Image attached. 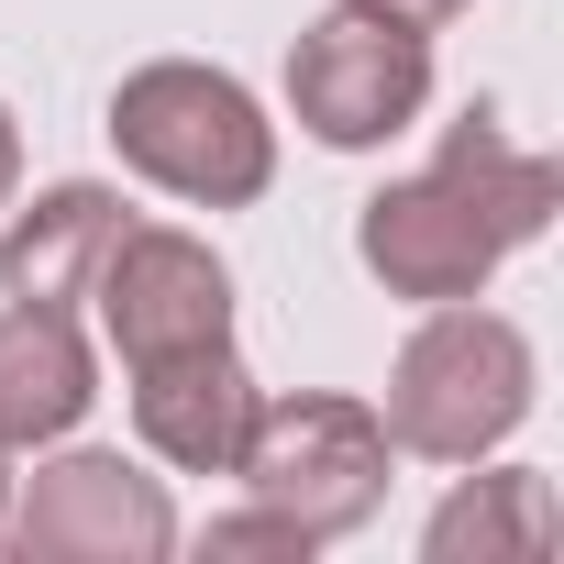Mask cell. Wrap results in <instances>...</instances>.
I'll list each match as a JSON object with an SVG mask.
<instances>
[{
  "mask_svg": "<svg viewBox=\"0 0 564 564\" xmlns=\"http://www.w3.org/2000/svg\"><path fill=\"white\" fill-rule=\"evenodd\" d=\"M542 399V355L509 311H476V300H443L410 322V344L388 355V443L421 454V465H487Z\"/></svg>",
  "mask_w": 564,
  "mask_h": 564,
  "instance_id": "obj_1",
  "label": "cell"
},
{
  "mask_svg": "<svg viewBox=\"0 0 564 564\" xmlns=\"http://www.w3.org/2000/svg\"><path fill=\"white\" fill-rule=\"evenodd\" d=\"M100 133H111V155L144 188H166L188 210H254L276 188V122H265V100L232 67H199V56L133 67L111 89V122Z\"/></svg>",
  "mask_w": 564,
  "mask_h": 564,
  "instance_id": "obj_2",
  "label": "cell"
},
{
  "mask_svg": "<svg viewBox=\"0 0 564 564\" xmlns=\"http://www.w3.org/2000/svg\"><path fill=\"white\" fill-rule=\"evenodd\" d=\"M388 465H399V443H388L377 399H344V388L254 399V421H243V454H232L243 498L289 509L311 542H344V531H366V520L388 509Z\"/></svg>",
  "mask_w": 564,
  "mask_h": 564,
  "instance_id": "obj_3",
  "label": "cell"
},
{
  "mask_svg": "<svg viewBox=\"0 0 564 564\" xmlns=\"http://www.w3.org/2000/svg\"><path fill=\"white\" fill-rule=\"evenodd\" d=\"M432 111V34L366 12V0H333L322 23H300L289 45V122L322 155H377Z\"/></svg>",
  "mask_w": 564,
  "mask_h": 564,
  "instance_id": "obj_4",
  "label": "cell"
},
{
  "mask_svg": "<svg viewBox=\"0 0 564 564\" xmlns=\"http://www.w3.org/2000/svg\"><path fill=\"white\" fill-rule=\"evenodd\" d=\"M12 542L23 564H166L177 553V498L144 476L122 443H45L34 476H12Z\"/></svg>",
  "mask_w": 564,
  "mask_h": 564,
  "instance_id": "obj_5",
  "label": "cell"
},
{
  "mask_svg": "<svg viewBox=\"0 0 564 564\" xmlns=\"http://www.w3.org/2000/svg\"><path fill=\"white\" fill-rule=\"evenodd\" d=\"M89 311H100V344L122 366L199 355V344H232V265L177 221H122L100 276H89Z\"/></svg>",
  "mask_w": 564,
  "mask_h": 564,
  "instance_id": "obj_6",
  "label": "cell"
},
{
  "mask_svg": "<svg viewBox=\"0 0 564 564\" xmlns=\"http://www.w3.org/2000/svg\"><path fill=\"white\" fill-rule=\"evenodd\" d=\"M355 254H366V276H377L388 300L443 311V300H487V276L509 265V232H498L443 166H421V177H388V188L355 210Z\"/></svg>",
  "mask_w": 564,
  "mask_h": 564,
  "instance_id": "obj_7",
  "label": "cell"
},
{
  "mask_svg": "<svg viewBox=\"0 0 564 564\" xmlns=\"http://www.w3.org/2000/svg\"><path fill=\"white\" fill-rule=\"evenodd\" d=\"M122 377H133V432H144L155 465H177V476H232L243 421H254V399H265L232 344L155 355V366H122Z\"/></svg>",
  "mask_w": 564,
  "mask_h": 564,
  "instance_id": "obj_8",
  "label": "cell"
},
{
  "mask_svg": "<svg viewBox=\"0 0 564 564\" xmlns=\"http://www.w3.org/2000/svg\"><path fill=\"white\" fill-rule=\"evenodd\" d=\"M100 399V355L78 333V311L56 300H0V454H45L89 421Z\"/></svg>",
  "mask_w": 564,
  "mask_h": 564,
  "instance_id": "obj_9",
  "label": "cell"
},
{
  "mask_svg": "<svg viewBox=\"0 0 564 564\" xmlns=\"http://www.w3.org/2000/svg\"><path fill=\"white\" fill-rule=\"evenodd\" d=\"M122 221H133V210H122V188H100V177H56V188L12 199V210H0V300H56V311H78Z\"/></svg>",
  "mask_w": 564,
  "mask_h": 564,
  "instance_id": "obj_10",
  "label": "cell"
},
{
  "mask_svg": "<svg viewBox=\"0 0 564 564\" xmlns=\"http://www.w3.org/2000/svg\"><path fill=\"white\" fill-rule=\"evenodd\" d=\"M553 531H564L553 476H531V465H487V476H465V487L432 509L421 553H432V564H520V553H553Z\"/></svg>",
  "mask_w": 564,
  "mask_h": 564,
  "instance_id": "obj_11",
  "label": "cell"
},
{
  "mask_svg": "<svg viewBox=\"0 0 564 564\" xmlns=\"http://www.w3.org/2000/svg\"><path fill=\"white\" fill-rule=\"evenodd\" d=\"M432 166H443V177H454V188L509 232V254H520V243H542V232H553V210H564V166H553L542 144H509L487 111H465V122L443 133V155H432Z\"/></svg>",
  "mask_w": 564,
  "mask_h": 564,
  "instance_id": "obj_12",
  "label": "cell"
},
{
  "mask_svg": "<svg viewBox=\"0 0 564 564\" xmlns=\"http://www.w3.org/2000/svg\"><path fill=\"white\" fill-rule=\"evenodd\" d=\"M199 553H221V564H243V553H289V564H311L322 542H311V531H300L289 509H265V498H254V509L210 520V531H199Z\"/></svg>",
  "mask_w": 564,
  "mask_h": 564,
  "instance_id": "obj_13",
  "label": "cell"
},
{
  "mask_svg": "<svg viewBox=\"0 0 564 564\" xmlns=\"http://www.w3.org/2000/svg\"><path fill=\"white\" fill-rule=\"evenodd\" d=\"M366 12H388V23H410V34H443L454 12H476V0H366Z\"/></svg>",
  "mask_w": 564,
  "mask_h": 564,
  "instance_id": "obj_14",
  "label": "cell"
},
{
  "mask_svg": "<svg viewBox=\"0 0 564 564\" xmlns=\"http://www.w3.org/2000/svg\"><path fill=\"white\" fill-rule=\"evenodd\" d=\"M23 199V122H12V100H0V210Z\"/></svg>",
  "mask_w": 564,
  "mask_h": 564,
  "instance_id": "obj_15",
  "label": "cell"
},
{
  "mask_svg": "<svg viewBox=\"0 0 564 564\" xmlns=\"http://www.w3.org/2000/svg\"><path fill=\"white\" fill-rule=\"evenodd\" d=\"M0 531H12V454H0Z\"/></svg>",
  "mask_w": 564,
  "mask_h": 564,
  "instance_id": "obj_16",
  "label": "cell"
}]
</instances>
